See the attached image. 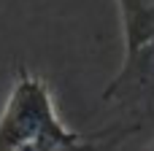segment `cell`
I'll return each instance as SVG.
<instances>
[{"instance_id": "1", "label": "cell", "mask_w": 154, "mask_h": 151, "mask_svg": "<svg viewBox=\"0 0 154 151\" xmlns=\"http://www.w3.org/2000/svg\"><path fill=\"white\" fill-rule=\"evenodd\" d=\"M138 127H108L92 135L73 132L57 119L43 78L19 68L0 113V151H106Z\"/></svg>"}, {"instance_id": "2", "label": "cell", "mask_w": 154, "mask_h": 151, "mask_svg": "<svg viewBox=\"0 0 154 151\" xmlns=\"http://www.w3.org/2000/svg\"><path fill=\"white\" fill-rule=\"evenodd\" d=\"M103 100H122L138 105V111H154V43L125 54L122 70L114 76Z\"/></svg>"}, {"instance_id": "3", "label": "cell", "mask_w": 154, "mask_h": 151, "mask_svg": "<svg viewBox=\"0 0 154 151\" xmlns=\"http://www.w3.org/2000/svg\"><path fill=\"white\" fill-rule=\"evenodd\" d=\"M125 27V54L154 43V0H116Z\"/></svg>"}, {"instance_id": "4", "label": "cell", "mask_w": 154, "mask_h": 151, "mask_svg": "<svg viewBox=\"0 0 154 151\" xmlns=\"http://www.w3.org/2000/svg\"><path fill=\"white\" fill-rule=\"evenodd\" d=\"M146 151H154V143H152V146H149V149H146Z\"/></svg>"}]
</instances>
